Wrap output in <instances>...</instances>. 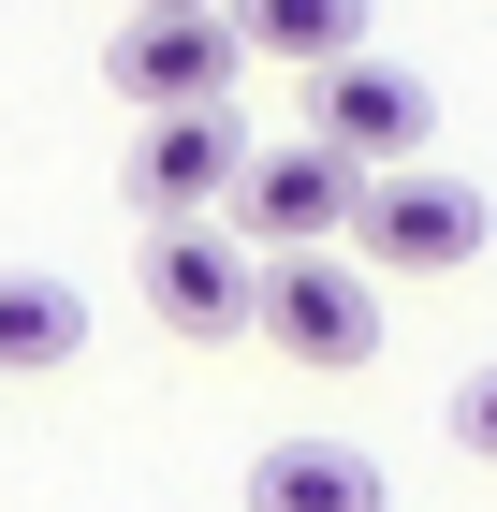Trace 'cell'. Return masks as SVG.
I'll return each instance as SVG.
<instances>
[{
  "instance_id": "1",
  "label": "cell",
  "mask_w": 497,
  "mask_h": 512,
  "mask_svg": "<svg viewBox=\"0 0 497 512\" xmlns=\"http://www.w3.org/2000/svg\"><path fill=\"white\" fill-rule=\"evenodd\" d=\"M249 118L234 103H191V118H147L132 132V161H117V191H132V220H234V191H249Z\"/></svg>"
},
{
  "instance_id": "2",
  "label": "cell",
  "mask_w": 497,
  "mask_h": 512,
  "mask_svg": "<svg viewBox=\"0 0 497 512\" xmlns=\"http://www.w3.org/2000/svg\"><path fill=\"white\" fill-rule=\"evenodd\" d=\"M483 191H468V176H366V220H351V264L366 278H454V264H483Z\"/></svg>"
},
{
  "instance_id": "3",
  "label": "cell",
  "mask_w": 497,
  "mask_h": 512,
  "mask_svg": "<svg viewBox=\"0 0 497 512\" xmlns=\"http://www.w3.org/2000/svg\"><path fill=\"white\" fill-rule=\"evenodd\" d=\"M103 74H117V103H147V118H191V103H234L249 44H234V15H117Z\"/></svg>"
},
{
  "instance_id": "4",
  "label": "cell",
  "mask_w": 497,
  "mask_h": 512,
  "mask_svg": "<svg viewBox=\"0 0 497 512\" xmlns=\"http://www.w3.org/2000/svg\"><path fill=\"white\" fill-rule=\"evenodd\" d=\"M264 337L293 366H366L381 352V278L337 264V249H293V264H264Z\"/></svg>"
},
{
  "instance_id": "5",
  "label": "cell",
  "mask_w": 497,
  "mask_h": 512,
  "mask_svg": "<svg viewBox=\"0 0 497 512\" xmlns=\"http://www.w3.org/2000/svg\"><path fill=\"white\" fill-rule=\"evenodd\" d=\"M147 308L176 322V337H249V322H264V264H249L220 220H161L147 235Z\"/></svg>"
},
{
  "instance_id": "6",
  "label": "cell",
  "mask_w": 497,
  "mask_h": 512,
  "mask_svg": "<svg viewBox=\"0 0 497 512\" xmlns=\"http://www.w3.org/2000/svg\"><path fill=\"white\" fill-rule=\"evenodd\" d=\"M234 220H249V235H278V264H293V249H322V235H351V220H366V161H337L322 132H293V147L249 161Z\"/></svg>"
},
{
  "instance_id": "7",
  "label": "cell",
  "mask_w": 497,
  "mask_h": 512,
  "mask_svg": "<svg viewBox=\"0 0 497 512\" xmlns=\"http://www.w3.org/2000/svg\"><path fill=\"white\" fill-rule=\"evenodd\" d=\"M322 147L337 161H366V176H410V147L424 132H439V103H424V74L410 59H381V44H366V59H337V74H322Z\"/></svg>"
},
{
  "instance_id": "8",
  "label": "cell",
  "mask_w": 497,
  "mask_h": 512,
  "mask_svg": "<svg viewBox=\"0 0 497 512\" xmlns=\"http://www.w3.org/2000/svg\"><path fill=\"white\" fill-rule=\"evenodd\" d=\"M249 512H381V454H351V439H278V454H249Z\"/></svg>"
},
{
  "instance_id": "9",
  "label": "cell",
  "mask_w": 497,
  "mask_h": 512,
  "mask_svg": "<svg viewBox=\"0 0 497 512\" xmlns=\"http://www.w3.org/2000/svg\"><path fill=\"white\" fill-rule=\"evenodd\" d=\"M88 352V293L44 264H0V381H44V366Z\"/></svg>"
},
{
  "instance_id": "10",
  "label": "cell",
  "mask_w": 497,
  "mask_h": 512,
  "mask_svg": "<svg viewBox=\"0 0 497 512\" xmlns=\"http://www.w3.org/2000/svg\"><path fill=\"white\" fill-rule=\"evenodd\" d=\"M234 44L278 74H337V59H366V0H234Z\"/></svg>"
},
{
  "instance_id": "11",
  "label": "cell",
  "mask_w": 497,
  "mask_h": 512,
  "mask_svg": "<svg viewBox=\"0 0 497 512\" xmlns=\"http://www.w3.org/2000/svg\"><path fill=\"white\" fill-rule=\"evenodd\" d=\"M454 454H483V469H497V352L454 381Z\"/></svg>"
},
{
  "instance_id": "12",
  "label": "cell",
  "mask_w": 497,
  "mask_h": 512,
  "mask_svg": "<svg viewBox=\"0 0 497 512\" xmlns=\"http://www.w3.org/2000/svg\"><path fill=\"white\" fill-rule=\"evenodd\" d=\"M132 15H234V0H132Z\"/></svg>"
}]
</instances>
